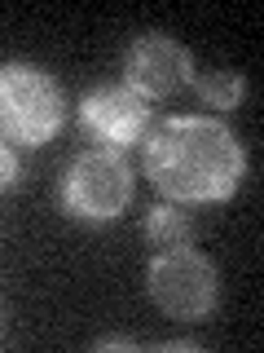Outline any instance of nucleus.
I'll return each mask as SVG.
<instances>
[{
	"label": "nucleus",
	"mask_w": 264,
	"mask_h": 353,
	"mask_svg": "<svg viewBox=\"0 0 264 353\" xmlns=\"http://www.w3.org/2000/svg\"><path fill=\"white\" fill-rule=\"evenodd\" d=\"M141 159L168 203H220L247 172L238 137L212 115H172L154 124Z\"/></svg>",
	"instance_id": "f257e3e1"
},
{
	"label": "nucleus",
	"mask_w": 264,
	"mask_h": 353,
	"mask_svg": "<svg viewBox=\"0 0 264 353\" xmlns=\"http://www.w3.org/2000/svg\"><path fill=\"white\" fill-rule=\"evenodd\" d=\"M66 124V97L49 71L31 62L0 66V137L18 146H44Z\"/></svg>",
	"instance_id": "f03ea898"
},
{
	"label": "nucleus",
	"mask_w": 264,
	"mask_h": 353,
	"mask_svg": "<svg viewBox=\"0 0 264 353\" xmlns=\"http://www.w3.org/2000/svg\"><path fill=\"white\" fill-rule=\"evenodd\" d=\"M146 292L168 318L198 323L216 309L220 279H216V265L185 243V248L154 252V261L146 265Z\"/></svg>",
	"instance_id": "7ed1b4c3"
},
{
	"label": "nucleus",
	"mask_w": 264,
	"mask_h": 353,
	"mask_svg": "<svg viewBox=\"0 0 264 353\" xmlns=\"http://www.w3.org/2000/svg\"><path fill=\"white\" fill-rule=\"evenodd\" d=\"M132 199V168L119 150L97 146L66 163L62 208L75 221H115Z\"/></svg>",
	"instance_id": "20e7f679"
},
{
	"label": "nucleus",
	"mask_w": 264,
	"mask_h": 353,
	"mask_svg": "<svg viewBox=\"0 0 264 353\" xmlns=\"http://www.w3.org/2000/svg\"><path fill=\"white\" fill-rule=\"evenodd\" d=\"M190 75H194L190 49H185L181 40L163 36V31L137 36L124 53V88H132L141 102L176 93L181 84H190Z\"/></svg>",
	"instance_id": "39448f33"
},
{
	"label": "nucleus",
	"mask_w": 264,
	"mask_h": 353,
	"mask_svg": "<svg viewBox=\"0 0 264 353\" xmlns=\"http://www.w3.org/2000/svg\"><path fill=\"white\" fill-rule=\"evenodd\" d=\"M80 124H84L88 137H97L102 146L124 150L132 141H141V132L150 124V106L124 84H102V88H93V93H84Z\"/></svg>",
	"instance_id": "423d86ee"
},
{
	"label": "nucleus",
	"mask_w": 264,
	"mask_h": 353,
	"mask_svg": "<svg viewBox=\"0 0 264 353\" xmlns=\"http://www.w3.org/2000/svg\"><path fill=\"white\" fill-rule=\"evenodd\" d=\"M141 234H146L150 248L168 252V248H185L190 234H194V225H190V216L181 212V203H159V208H150V212H146Z\"/></svg>",
	"instance_id": "0eeeda50"
},
{
	"label": "nucleus",
	"mask_w": 264,
	"mask_h": 353,
	"mask_svg": "<svg viewBox=\"0 0 264 353\" xmlns=\"http://www.w3.org/2000/svg\"><path fill=\"white\" fill-rule=\"evenodd\" d=\"M198 97H203L207 106H220V110L238 106L242 75H234V71H203V75H198Z\"/></svg>",
	"instance_id": "6e6552de"
},
{
	"label": "nucleus",
	"mask_w": 264,
	"mask_h": 353,
	"mask_svg": "<svg viewBox=\"0 0 264 353\" xmlns=\"http://www.w3.org/2000/svg\"><path fill=\"white\" fill-rule=\"evenodd\" d=\"M18 181V154L9 146L5 137H0V190H9V185Z\"/></svg>",
	"instance_id": "1a4fd4ad"
},
{
	"label": "nucleus",
	"mask_w": 264,
	"mask_h": 353,
	"mask_svg": "<svg viewBox=\"0 0 264 353\" xmlns=\"http://www.w3.org/2000/svg\"><path fill=\"white\" fill-rule=\"evenodd\" d=\"M97 349H141L137 340H128V336H110V340H102Z\"/></svg>",
	"instance_id": "9d476101"
}]
</instances>
